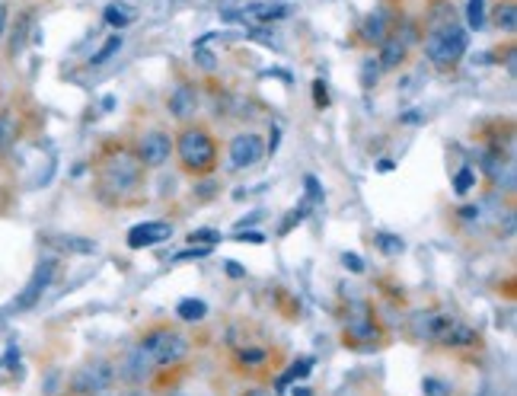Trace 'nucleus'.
<instances>
[{
    "instance_id": "nucleus-12",
    "label": "nucleus",
    "mask_w": 517,
    "mask_h": 396,
    "mask_svg": "<svg viewBox=\"0 0 517 396\" xmlns=\"http://www.w3.org/2000/svg\"><path fill=\"white\" fill-rule=\"evenodd\" d=\"M390 30H393V26H390V13H386L383 7H377L374 13L365 16V22H361V39L380 45L386 36H390Z\"/></svg>"
},
{
    "instance_id": "nucleus-6",
    "label": "nucleus",
    "mask_w": 517,
    "mask_h": 396,
    "mask_svg": "<svg viewBox=\"0 0 517 396\" xmlns=\"http://www.w3.org/2000/svg\"><path fill=\"white\" fill-rule=\"evenodd\" d=\"M51 279H55V259H45V263L36 265V271H32L30 285H26L20 294H16L13 314H22V310H32V307H36V304L42 301L45 288L51 285Z\"/></svg>"
},
{
    "instance_id": "nucleus-21",
    "label": "nucleus",
    "mask_w": 517,
    "mask_h": 396,
    "mask_svg": "<svg viewBox=\"0 0 517 396\" xmlns=\"http://www.w3.org/2000/svg\"><path fill=\"white\" fill-rule=\"evenodd\" d=\"M310 367H314V361L300 358V365H291L281 377H278V390H284L291 381H300V377H306V374H310Z\"/></svg>"
},
{
    "instance_id": "nucleus-14",
    "label": "nucleus",
    "mask_w": 517,
    "mask_h": 396,
    "mask_svg": "<svg viewBox=\"0 0 517 396\" xmlns=\"http://www.w3.org/2000/svg\"><path fill=\"white\" fill-rule=\"evenodd\" d=\"M482 167H486V173L492 179H495L498 185L504 183V189H514V160L504 154H492L482 160Z\"/></svg>"
},
{
    "instance_id": "nucleus-26",
    "label": "nucleus",
    "mask_w": 517,
    "mask_h": 396,
    "mask_svg": "<svg viewBox=\"0 0 517 396\" xmlns=\"http://www.w3.org/2000/svg\"><path fill=\"white\" fill-rule=\"evenodd\" d=\"M380 71H383V67H380L377 58H365V65H361V83H365V87H374Z\"/></svg>"
},
{
    "instance_id": "nucleus-17",
    "label": "nucleus",
    "mask_w": 517,
    "mask_h": 396,
    "mask_svg": "<svg viewBox=\"0 0 517 396\" xmlns=\"http://www.w3.org/2000/svg\"><path fill=\"white\" fill-rule=\"evenodd\" d=\"M48 243L67 253H96V243L83 240V237H48Z\"/></svg>"
},
{
    "instance_id": "nucleus-39",
    "label": "nucleus",
    "mask_w": 517,
    "mask_h": 396,
    "mask_svg": "<svg viewBox=\"0 0 517 396\" xmlns=\"http://www.w3.org/2000/svg\"><path fill=\"white\" fill-rule=\"evenodd\" d=\"M4 32H7V7L0 4V39H4Z\"/></svg>"
},
{
    "instance_id": "nucleus-30",
    "label": "nucleus",
    "mask_w": 517,
    "mask_h": 396,
    "mask_svg": "<svg viewBox=\"0 0 517 396\" xmlns=\"http://www.w3.org/2000/svg\"><path fill=\"white\" fill-rule=\"evenodd\" d=\"M26 26H30V13H22L20 16V26H16V36H13V48H10V52H20L22 48V39H26Z\"/></svg>"
},
{
    "instance_id": "nucleus-23",
    "label": "nucleus",
    "mask_w": 517,
    "mask_h": 396,
    "mask_svg": "<svg viewBox=\"0 0 517 396\" xmlns=\"http://www.w3.org/2000/svg\"><path fill=\"white\" fill-rule=\"evenodd\" d=\"M495 22H498V30L514 32L517 30V7H514V4H502L498 13H495Z\"/></svg>"
},
{
    "instance_id": "nucleus-42",
    "label": "nucleus",
    "mask_w": 517,
    "mask_h": 396,
    "mask_svg": "<svg viewBox=\"0 0 517 396\" xmlns=\"http://www.w3.org/2000/svg\"><path fill=\"white\" fill-rule=\"evenodd\" d=\"M128 396H144V393H128Z\"/></svg>"
},
{
    "instance_id": "nucleus-5",
    "label": "nucleus",
    "mask_w": 517,
    "mask_h": 396,
    "mask_svg": "<svg viewBox=\"0 0 517 396\" xmlns=\"http://www.w3.org/2000/svg\"><path fill=\"white\" fill-rule=\"evenodd\" d=\"M112 383H116V367L102 358L83 365L81 371L71 377V390L81 396H99V393H106Z\"/></svg>"
},
{
    "instance_id": "nucleus-3",
    "label": "nucleus",
    "mask_w": 517,
    "mask_h": 396,
    "mask_svg": "<svg viewBox=\"0 0 517 396\" xmlns=\"http://www.w3.org/2000/svg\"><path fill=\"white\" fill-rule=\"evenodd\" d=\"M141 176H144V163L138 160L134 154H112L102 167V183L109 185L118 198L132 195L134 189L141 185Z\"/></svg>"
},
{
    "instance_id": "nucleus-18",
    "label": "nucleus",
    "mask_w": 517,
    "mask_h": 396,
    "mask_svg": "<svg viewBox=\"0 0 517 396\" xmlns=\"http://www.w3.org/2000/svg\"><path fill=\"white\" fill-rule=\"evenodd\" d=\"M176 314L183 316V320H189V323H195V320H204V316H208V304L195 301V297H183V301L176 304Z\"/></svg>"
},
{
    "instance_id": "nucleus-33",
    "label": "nucleus",
    "mask_w": 517,
    "mask_h": 396,
    "mask_svg": "<svg viewBox=\"0 0 517 396\" xmlns=\"http://www.w3.org/2000/svg\"><path fill=\"white\" fill-rule=\"evenodd\" d=\"M304 185H306V198H310V202H323V189H320V183H316V176H306Z\"/></svg>"
},
{
    "instance_id": "nucleus-7",
    "label": "nucleus",
    "mask_w": 517,
    "mask_h": 396,
    "mask_svg": "<svg viewBox=\"0 0 517 396\" xmlns=\"http://www.w3.org/2000/svg\"><path fill=\"white\" fill-rule=\"evenodd\" d=\"M265 157V141L259 134L246 132V134H237L230 141V169H249Z\"/></svg>"
},
{
    "instance_id": "nucleus-9",
    "label": "nucleus",
    "mask_w": 517,
    "mask_h": 396,
    "mask_svg": "<svg viewBox=\"0 0 517 396\" xmlns=\"http://www.w3.org/2000/svg\"><path fill=\"white\" fill-rule=\"evenodd\" d=\"M173 237V228L167 220H147V224H138V228L128 230V246L132 250H147L153 243H163Z\"/></svg>"
},
{
    "instance_id": "nucleus-38",
    "label": "nucleus",
    "mask_w": 517,
    "mask_h": 396,
    "mask_svg": "<svg viewBox=\"0 0 517 396\" xmlns=\"http://www.w3.org/2000/svg\"><path fill=\"white\" fill-rule=\"evenodd\" d=\"M227 275H230V279H240V275H246V271H243V265L227 263Z\"/></svg>"
},
{
    "instance_id": "nucleus-35",
    "label": "nucleus",
    "mask_w": 517,
    "mask_h": 396,
    "mask_svg": "<svg viewBox=\"0 0 517 396\" xmlns=\"http://www.w3.org/2000/svg\"><path fill=\"white\" fill-rule=\"evenodd\" d=\"M342 263H345V269H351V271H365V263H361V256H355V253H345Z\"/></svg>"
},
{
    "instance_id": "nucleus-32",
    "label": "nucleus",
    "mask_w": 517,
    "mask_h": 396,
    "mask_svg": "<svg viewBox=\"0 0 517 396\" xmlns=\"http://www.w3.org/2000/svg\"><path fill=\"white\" fill-rule=\"evenodd\" d=\"M240 361H243V365H263V361H265V352H263V349H243V352H240Z\"/></svg>"
},
{
    "instance_id": "nucleus-31",
    "label": "nucleus",
    "mask_w": 517,
    "mask_h": 396,
    "mask_svg": "<svg viewBox=\"0 0 517 396\" xmlns=\"http://www.w3.org/2000/svg\"><path fill=\"white\" fill-rule=\"evenodd\" d=\"M189 240H192V243H204V246H211V243L220 240V234H218V230H208V228H204V230H195V234H192Z\"/></svg>"
},
{
    "instance_id": "nucleus-29",
    "label": "nucleus",
    "mask_w": 517,
    "mask_h": 396,
    "mask_svg": "<svg viewBox=\"0 0 517 396\" xmlns=\"http://www.w3.org/2000/svg\"><path fill=\"white\" fill-rule=\"evenodd\" d=\"M422 390H425V396H451V383L437 381V377H425Z\"/></svg>"
},
{
    "instance_id": "nucleus-41",
    "label": "nucleus",
    "mask_w": 517,
    "mask_h": 396,
    "mask_svg": "<svg viewBox=\"0 0 517 396\" xmlns=\"http://www.w3.org/2000/svg\"><path fill=\"white\" fill-rule=\"evenodd\" d=\"M246 396H271V393H269V390H249Z\"/></svg>"
},
{
    "instance_id": "nucleus-34",
    "label": "nucleus",
    "mask_w": 517,
    "mask_h": 396,
    "mask_svg": "<svg viewBox=\"0 0 517 396\" xmlns=\"http://www.w3.org/2000/svg\"><path fill=\"white\" fill-rule=\"evenodd\" d=\"M202 256H211V246H195V250L176 253V259H202Z\"/></svg>"
},
{
    "instance_id": "nucleus-4",
    "label": "nucleus",
    "mask_w": 517,
    "mask_h": 396,
    "mask_svg": "<svg viewBox=\"0 0 517 396\" xmlns=\"http://www.w3.org/2000/svg\"><path fill=\"white\" fill-rule=\"evenodd\" d=\"M141 349H144L147 358L153 361V367H163V365L183 361L185 352H189V342H185L183 332L176 330H153L151 336L141 342Z\"/></svg>"
},
{
    "instance_id": "nucleus-10",
    "label": "nucleus",
    "mask_w": 517,
    "mask_h": 396,
    "mask_svg": "<svg viewBox=\"0 0 517 396\" xmlns=\"http://www.w3.org/2000/svg\"><path fill=\"white\" fill-rule=\"evenodd\" d=\"M288 16V7L284 4H249L243 7L240 13H227V20H243V22H255V26H263V22H275Z\"/></svg>"
},
{
    "instance_id": "nucleus-11",
    "label": "nucleus",
    "mask_w": 517,
    "mask_h": 396,
    "mask_svg": "<svg viewBox=\"0 0 517 396\" xmlns=\"http://www.w3.org/2000/svg\"><path fill=\"white\" fill-rule=\"evenodd\" d=\"M409 52V32H390V36L380 42V67H400V61Z\"/></svg>"
},
{
    "instance_id": "nucleus-28",
    "label": "nucleus",
    "mask_w": 517,
    "mask_h": 396,
    "mask_svg": "<svg viewBox=\"0 0 517 396\" xmlns=\"http://www.w3.org/2000/svg\"><path fill=\"white\" fill-rule=\"evenodd\" d=\"M13 134H16L13 116H10V112H0V147H7L10 141H13Z\"/></svg>"
},
{
    "instance_id": "nucleus-2",
    "label": "nucleus",
    "mask_w": 517,
    "mask_h": 396,
    "mask_svg": "<svg viewBox=\"0 0 517 396\" xmlns=\"http://www.w3.org/2000/svg\"><path fill=\"white\" fill-rule=\"evenodd\" d=\"M176 154H179L185 169L204 173V169H211L218 163V144L204 128H185L179 134V141H176Z\"/></svg>"
},
{
    "instance_id": "nucleus-43",
    "label": "nucleus",
    "mask_w": 517,
    "mask_h": 396,
    "mask_svg": "<svg viewBox=\"0 0 517 396\" xmlns=\"http://www.w3.org/2000/svg\"><path fill=\"white\" fill-rule=\"evenodd\" d=\"M179 396H183V393H179Z\"/></svg>"
},
{
    "instance_id": "nucleus-40",
    "label": "nucleus",
    "mask_w": 517,
    "mask_h": 396,
    "mask_svg": "<svg viewBox=\"0 0 517 396\" xmlns=\"http://www.w3.org/2000/svg\"><path fill=\"white\" fill-rule=\"evenodd\" d=\"M460 214H463V218H476V214H479V208H476V205H467Z\"/></svg>"
},
{
    "instance_id": "nucleus-37",
    "label": "nucleus",
    "mask_w": 517,
    "mask_h": 396,
    "mask_svg": "<svg viewBox=\"0 0 517 396\" xmlns=\"http://www.w3.org/2000/svg\"><path fill=\"white\" fill-rule=\"evenodd\" d=\"M314 93H316V103H320V109H323V106H326L329 99H326V90H323V83H320V81L314 83Z\"/></svg>"
},
{
    "instance_id": "nucleus-8",
    "label": "nucleus",
    "mask_w": 517,
    "mask_h": 396,
    "mask_svg": "<svg viewBox=\"0 0 517 396\" xmlns=\"http://www.w3.org/2000/svg\"><path fill=\"white\" fill-rule=\"evenodd\" d=\"M169 154H173V141H169L167 132H147L144 138H141L138 144V160L144 163V167H163V163L169 160Z\"/></svg>"
},
{
    "instance_id": "nucleus-22",
    "label": "nucleus",
    "mask_w": 517,
    "mask_h": 396,
    "mask_svg": "<svg viewBox=\"0 0 517 396\" xmlns=\"http://www.w3.org/2000/svg\"><path fill=\"white\" fill-rule=\"evenodd\" d=\"M467 22H470V30H476V32L486 26V0H470V4H467Z\"/></svg>"
},
{
    "instance_id": "nucleus-24",
    "label": "nucleus",
    "mask_w": 517,
    "mask_h": 396,
    "mask_svg": "<svg viewBox=\"0 0 517 396\" xmlns=\"http://www.w3.org/2000/svg\"><path fill=\"white\" fill-rule=\"evenodd\" d=\"M118 48H122V36H118V32H116V36L106 39V45H102V48L93 55V58H90V65H106V61H109L112 55L118 52Z\"/></svg>"
},
{
    "instance_id": "nucleus-27",
    "label": "nucleus",
    "mask_w": 517,
    "mask_h": 396,
    "mask_svg": "<svg viewBox=\"0 0 517 396\" xmlns=\"http://www.w3.org/2000/svg\"><path fill=\"white\" fill-rule=\"evenodd\" d=\"M473 183H476V173L470 167H463L457 173V179H453V192H457V195H467V192L473 189Z\"/></svg>"
},
{
    "instance_id": "nucleus-1",
    "label": "nucleus",
    "mask_w": 517,
    "mask_h": 396,
    "mask_svg": "<svg viewBox=\"0 0 517 396\" xmlns=\"http://www.w3.org/2000/svg\"><path fill=\"white\" fill-rule=\"evenodd\" d=\"M467 45H470L467 30H463L460 22L447 20L431 26L428 39H425V55H428V61L437 71H451V67H457L460 58L467 55Z\"/></svg>"
},
{
    "instance_id": "nucleus-15",
    "label": "nucleus",
    "mask_w": 517,
    "mask_h": 396,
    "mask_svg": "<svg viewBox=\"0 0 517 396\" xmlns=\"http://www.w3.org/2000/svg\"><path fill=\"white\" fill-rule=\"evenodd\" d=\"M195 103H198L195 87L183 83V87H176L173 96H169V112H173L176 118H189L192 112H195Z\"/></svg>"
},
{
    "instance_id": "nucleus-16",
    "label": "nucleus",
    "mask_w": 517,
    "mask_h": 396,
    "mask_svg": "<svg viewBox=\"0 0 517 396\" xmlns=\"http://www.w3.org/2000/svg\"><path fill=\"white\" fill-rule=\"evenodd\" d=\"M151 371H153V361L147 358V352L138 345V349H134V352L125 358V377H128V381H134V383H141V381H147V377H151Z\"/></svg>"
},
{
    "instance_id": "nucleus-13",
    "label": "nucleus",
    "mask_w": 517,
    "mask_h": 396,
    "mask_svg": "<svg viewBox=\"0 0 517 396\" xmlns=\"http://www.w3.org/2000/svg\"><path fill=\"white\" fill-rule=\"evenodd\" d=\"M453 323H457V320L447 314H425V316H416V332L422 339H444Z\"/></svg>"
},
{
    "instance_id": "nucleus-36",
    "label": "nucleus",
    "mask_w": 517,
    "mask_h": 396,
    "mask_svg": "<svg viewBox=\"0 0 517 396\" xmlns=\"http://www.w3.org/2000/svg\"><path fill=\"white\" fill-rule=\"evenodd\" d=\"M234 240H240V243H265V234H259V230H246V234H237Z\"/></svg>"
},
{
    "instance_id": "nucleus-20",
    "label": "nucleus",
    "mask_w": 517,
    "mask_h": 396,
    "mask_svg": "<svg viewBox=\"0 0 517 396\" xmlns=\"http://www.w3.org/2000/svg\"><path fill=\"white\" fill-rule=\"evenodd\" d=\"M441 342L444 345H476V330H470V326H463V323H453Z\"/></svg>"
},
{
    "instance_id": "nucleus-25",
    "label": "nucleus",
    "mask_w": 517,
    "mask_h": 396,
    "mask_svg": "<svg viewBox=\"0 0 517 396\" xmlns=\"http://www.w3.org/2000/svg\"><path fill=\"white\" fill-rule=\"evenodd\" d=\"M377 246L386 253V256H400V253L406 250V243H402L400 237H393V234H377Z\"/></svg>"
},
{
    "instance_id": "nucleus-19",
    "label": "nucleus",
    "mask_w": 517,
    "mask_h": 396,
    "mask_svg": "<svg viewBox=\"0 0 517 396\" xmlns=\"http://www.w3.org/2000/svg\"><path fill=\"white\" fill-rule=\"evenodd\" d=\"M102 16H106V22H109L112 30H125V26H132L134 22V13L125 7H116V4H109V7L102 10Z\"/></svg>"
}]
</instances>
